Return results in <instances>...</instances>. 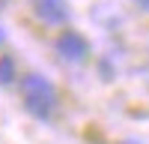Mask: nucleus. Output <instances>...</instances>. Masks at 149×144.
<instances>
[{"label": "nucleus", "mask_w": 149, "mask_h": 144, "mask_svg": "<svg viewBox=\"0 0 149 144\" xmlns=\"http://www.w3.org/2000/svg\"><path fill=\"white\" fill-rule=\"evenodd\" d=\"M36 18H42L45 24H66L69 21V6L66 0H33Z\"/></svg>", "instance_id": "7ed1b4c3"}, {"label": "nucleus", "mask_w": 149, "mask_h": 144, "mask_svg": "<svg viewBox=\"0 0 149 144\" xmlns=\"http://www.w3.org/2000/svg\"><path fill=\"white\" fill-rule=\"evenodd\" d=\"M3 6H6V0H0V9H3Z\"/></svg>", "instance_id": "423d86ee"}, {"label": "nucleus", "mask_w": 149, "mask_h": 144, "mask_svg": "<svg viewBox=\"0 0 149 144\" xmlns=\"http://www.w3.org/2000/svg\"><path fill=\"white\" fill-rule=\"evenodd\" d=\"M12 78H15V60L6 54V57H0V84H9Z\"/></svg>", "instance_id": "20e7f679"}, {"label": "nucleus", "mask_w": 149, "mask_h": 144, "mask_svg": "<svg viewBox=\"0 0 149 144\" xmlns=\"http://www.w3.org/2000/svg\"><path fill=\"white\" fill-rule=\"evenodd\" d=\"M57 51H60L63 60H69V63H84L86 54H90V45H86V39L81 33L66 30V33H60V39H57Z\"/></svg>", "instance_id": "f03ea898"}, {"label": "nucleus", "mask_w": 149, "mask_h": 144, "mask_svg": "<svg viewBox=\"0 0 149 144\" xmlns=\"http://www.w3.org/2000/svg\"><path fill=\"white\" fill-rule=\"evenodd\" d=\"M137 3H140V6H143V9H149V0H137Z\"/></svg>", "instance_id": "39448f33"}, {"label": "nucleus", "mask_w": 149, "mask_h": 144, "mask_svg": "<svg viewBox=\"0 0 149 144\" xmlns=\"http://www.w3.org/2000/svg\"><path fill=\"white\" fill-rule=\"evenodd\" d=\"M0 39H3V30H0Z\"/></svg>", "instance_id": "6e6552de"}, {"label": "nucleus", "mask_w": 149, "mask_h": 144, "mask_svg": "<svg viewBox=\"0 0 149 144\" xmlns=\"http://www.w3.org/2000/svg\"><path fill=\"white\" fill-rule=\"evenodd\" d=\"M21 90H24V102H27V111L33 117H51V111L57 108V90L54 84L48 81L45 75H27L21 81Z\"/></svg>", "instance_id": "f257e3e1"}, {"label": "nucleus", "mask_w": 149, "mask_h": 144, "mask_svg": "<svg viewBox=\"0 0 149 144\" xmlns=\"http://www.w3.org/2000/svg\"><path fill=\"white\" fill-rule=\"evenodd\" d=\"M125 144H137V141H125Z\"/></svg>", "instance_id": "0eeeda50"}]
</instances>
